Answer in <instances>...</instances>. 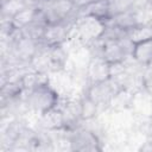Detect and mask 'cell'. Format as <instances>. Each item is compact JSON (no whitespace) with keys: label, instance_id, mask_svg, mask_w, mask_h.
<instances>
[{"label":"cell","instance_id":"cell-1","mask_svg":"<svg viewBox=\"0 0 152 152\" xmlns=\"http://www.w3.org/2000/svg\"><path fill=\"white\" fill-rule=\"evenodd\" d=\"M23 100L26 112L40 116L57 108L61 103L62 96L58 90L51 84L49 78L25 89L23 94Z\"/></svg>","mask_w":152,"mask_h":152},{"label":"cell","instance_id":"cell-2","mask_svg":"<svg viewBox=\"0 0 152 152\" xmlns=\"http://www.w3.org/2000/svg\"><path fill=\"white\" fill-rule=\"evenodd\" d=\"M66 142L70 151L96 152L103 148L99 134L83 125L72 131H66Z\"/></svg>","mask_w":152,"mask_h":152},{"label":"cell","instance_id":"cell-3","mask_svg":"<svg viewBox=\"0 0 152 152\" xmlns=\"http://www.w3.org/2000/svg\"><path fill=\"white\" fill-rule=\"evenodd\" d=\"M101 40V57L110 65H118L132 58L134 43L128 37Z\"/></svg>","mask_w":152,"mask_h":152},{"label":"cell","instance_id":"cell-4","mask_svg":"<svg viewBox=\"0 0 152 152\" xmlns=\"http://www.w3.org/2000/svg\"><path fill=\"white\" fill-rule=\"evenodd\" d=\"M120 90H122V88L115 82L113 77H109L100 82L89 83L84 88L83 93L89 99H91L100 107L101 110H103V109H109L112 101Z\"/></svg>","mask_w":152,"mask_h":152},{"label":"cell","instance_id":"cell-5","mask_svg":"<svg viewBox=\"0 0 152 152\" xmlns=\"http://www.w3.org/2000/svg\"><path fill=\"white\" fill-rule=\"evenodd\" d=\"M48 24L76 20L78 11L72 0H43L39 6Z\"/></svg>","mask_w":152,"mask_h":152},{"label":"cell","instance_id":"cell-6","mask_svg":"<svg viewBox=\"0 0 152 152\" xmlns=\"http://www.w3.org/2000/svg\"><path fill=\"white\" fill-rule=\"evenodd\" d=\"M106 27V23L87 15H78L74 25V38L83 45L99 39Z\"/></svg>","mask_w":152,"mask_h":152},{"label":"cell","instance_id":"cell-7","mask_svg":"<svg viewBox=\"0 0 152 152\" xmlns=\"http://www.w3.org/2000/svg\"><path fill=\"white\" fill-rule=\"evenodd\" d=\"M76 20L48 24L43 33L40 44L45 46L66 45L74 38V25Z\"/></svg>","mask_w":152,"mask_h":152},{"label":"cell","instance_id":"cell-8","mask_svg":"<svg viewBox=\"0 0 152 152\" xmlns=\"http://www.w3.org/2000/svg\"><path fill=\"white\" fill-rule=\"evenodd\" d=\"M84 72L88 84L94 82H100L112 77V65L100 56L89 57Z\"/></svg>","mask_w":152,"mask_h":152},{"label":"cell","instance_id":"cell-9","mask_svg":"<svg viewBox=\"0 0 152 152\" xmlns=\"http://www.w3.org/2000/svg\"><path fill=\"white\" fill-rule=\"evenodd\" d=\"M78 15H87V17H91L97 20L107 23L110 19L108 2L107 0H94L93 2L87 5L84 8L78 11Z\"/></svg>","mask_w":152,"mask_h":152},{"label":"cell","instance_id":"cell-10","mask_svg":"<svg viewBox=\"0 0 152 152\" xmlns=\"http://www.w3.org/2000/svg\"><path fill=\"white\" fill-rule=\"evenodd\" d=\"M40 14L39 7H24L17 11L12 17H10L11 23L15 30H21L33 23ZM8 18V17H7Z\"/></svg>","mask_w":152,"mask_h":152},{"label":"cell","instance_id":"cell-11","mask_svg":"<svg viewBox=\"0 0 152 152\" xmlns=\"http://www.w3.org/2000/svg\"><path fill=\"white\" fill-rule=\"evenodd\" d=\"M132 59L145 68L152 65V38L134 44Z\"/></svg>","mask_w":152,"mask_h":152},{"label":"cell","instance_id":"cell-12","mask_svg":"<svg viewBox=\"0 0 152 152\" xmlns=\"http://www.w3.org/2000/svg\"><path fill=\"white\" fill-rule=\"evenodd\" d=\"M80 100V106H81V116L84 122H89L94 120L101 112L100 107L91 100L89 99L84 93H82L78 97Z\"/></svg>","mask_w":152,"mask_h":152},{"label":"cell","instance_id":"cell-13","mask_svg":"<svg viewBox=\"0 0 152 152\" xmlns=\"http://www.w3.org/2000/svg\"><path fill=\"white\" fill-rule=\"evenodd\" d=\"M127 37L135 44L146 39L152 38V24L141 23L127 31Z\"/></svg>","mask_w":152,"mask_h":152},{"label":"cell","instance_id":"cell-14","mask_svg":"<svg viewBox=\"0 0 152 152\" xmlns=\"http://www.w3.org/2000/svg\"><path fill=\"white\" fill-rule=\"evenodd\" d=\"M107 2H108L110 18H113L120 13H124L126 11L132 10L138 4L137 0H107Z\"/></svg>","mask_w":152,"mask_h":152},{"label":"cell","instance_id":"cell-15","mask_svg":"<svg viewBox=\"0 0 152 152\" xmlns=\"http://www.w3.org/2000/svg\"><path fill=\"white\" fill-rule=\"evenodd\" d=\"M141 90L147 94L148 96H152V65L146 66L142 71L141 76Z\"/></svg>","mask_w":152,"mask_h":152},{"label":"cell","instance_id":"cell-16","mask_svg":"<svg viewBox=\"0 0 152 152\" xmlns=\"http://www.w3.org/2000/svg\"><path fill=\"white\" fill-rule=\"evenodd\" d=\"M144 2H146V4H148V5L152 6V0H144Z\"/></svg>","mask_w":152,"mask_h":152},{"label":"cell","instance_id":"cell-17","mask_svg":"<svg viewBox=\"0 0 152 152\" xmlns=\"http://www.w3.org/2000/svg\"><path fill=\"white\" fill-rule=\"evenodd\" d=\"M150 108L152 110V96H150Z\"/></svg>","mask_w":152,"mask_h":152}]
</instances>
